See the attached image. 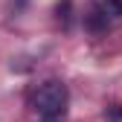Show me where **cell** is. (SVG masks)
Returning a JSON list of instances; mask_svg holds the SVG:
<instances>
[{
    "label": "cell",
    "mask_w": 122,
    "mask_h": 122,
    "mask_svg": "<svg viewBox=\"0 0 122 122\" xmlns=\"http://www.w3.org/2000/svg\"><path fill=\"white\" fill-rule=\"evenodd\" d=\"M90 20L99 23V26L122 20V0H93V15H90Z\"/></svg>",
    "instance_id": "2"
},
{
    "label": "cell",
    "mask_w": 122,
    "mask_h": 122,
    "mask_svg": "<svg viewBox=\"0 0 122 122\" xmlns=\"http://www.w3.org/2000/svg\"><path fill=\"white\" fill-rule=\"evenodd\" d=\"M32 105H35V111H38L41 116H47V119H58V116L67 113L70 93H67V87L61 84V81H44V84L35 90Z\"/></svg>",
    "instance_id": "1"
},
{
    "label": "cell",
    "mask_w": 122,
    "mask_h": 122,
    "mask_svg": "<svg viewBox=\"0 0 122 122\" xmlns=\"http://www.w3.org/2000/svg\"><path fill=\"white\" fill-rule=\"evenodd\" d=\"M105 119H108V122H122V105H116V108H111L108 113H105Z\"/></svg>",
    "instance_id": "3"
}]
</instances>
